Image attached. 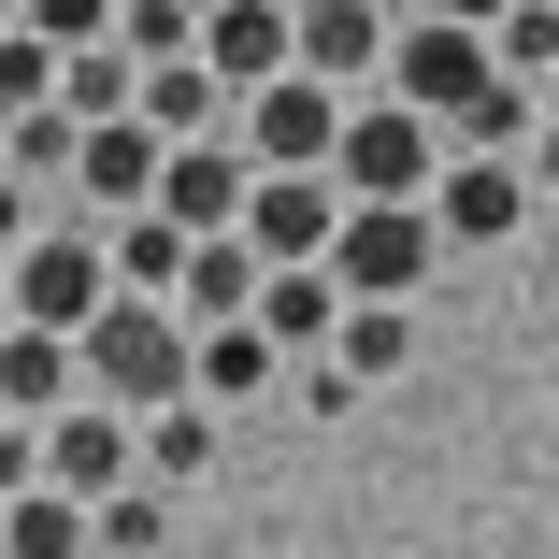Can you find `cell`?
Listing matches in <instances>:
<instances>
[{
  "label": "cell",
  "mask_w": 559,
  "mask_h": 559,
  "mask_svg": "<svg viewBox=\"0 0 559 559\" xmlns=\"http://www.w3.org/2000/svg\"><path fill=\"white\" fill-rule=\"evenodd\" d=\"M373 100H402L416 130H460L474 100H488V44H474V29H444V15H402V29H388Z\"/></svg>",
  "instance_id": "4"
},
{
  "label": "cell",
  "mask_w": 559,
  "mask_h": 559,
  "mask_svg": "<svg viewBox=\"0 0 559 559\" xmlns=\"http://www.w3.org/2000/svg\"><path fill=\"white\" fill-rule=\"evenodd\" d=\"M173 545V488H116V502H86V559H158Z\"/></svg>",
  "instance_id": "20"
},
{
  "label": "cell",
  "mask_w": 559,
  "mask_h": 559,
  "mask_svg": "<svg viewBox=\"0 0 559 559\" xmlns=\"http://www.w3.org/2000/svg\"><path fill=\"white\" fill-rule=\"evenodd\" d=\"M44 100H58V58L29 29H0V116H44Z\"/></svg>",
  "instance_id": "25"
},
{
  "label": "cell",
  "mask_w": 559,
  "mask_h": 559,
  "mask_svg": "<svg viewBox=\"0 0 559 559\" xmlns=\"http://www.w3.org/2000/svg\"><path fill=\"white\" fill-rule=\"evenodd\" d=\"M545 86H559V58H545Z\"/></svg>",
  "instance_id": "30"
},
{
  "label": "cell",
  "mask_w": 559,
  "mask_h": 559,
  "mask_svg": "<svg viewBox=\"0 0 559 559\" xmlns=\"http://www.w3.org/2000/svg\"><path fill=\"white\" fill-rule=\"evenodd\" d=\"M330 130H345V100L301 86V72H273V86L230 100V158L245 173H330Z\"/></svg>",
  "instance_id": "6"
},
{
  "label": "cell",
  "mask_w": 559,
  "mask_h": 559,
  "mask_svg": "<svg viewBox=\"0 0 559 559\" xmlns=\"http://www.w3.org/2000/svg\"><path fill=\"white\" fill-rule=\"evenodd\" d=\"M416 215H430V245H502L516 215H531V187H516V158H444Z\"/></svg>",
  "instance_id": "11"
},
{
  "label": "cell",
  "mask_w": 559,
  "mask_h": 559,
  "mask_svg": "<svg viewBox=\"0 0 559 559\" xmlns=\"http://www.w3.org/2000/svg\"><path fill=\"white\" fill-rule=\"evenodd\" d=\"M130 116H144L158 144H215V130H230V86H215L201 58H173V72H144V86H130Z\"/></svg>",
  "instance_id": "13"
},
{
  "label": "cell",
  "mask_w": 559,
  "mask_h": 559,
  "mask_svg": "<svg viewBox=\"0 0 559 559\" xmlns=\"http://www.w3.org/2000/svg\"><path fill=\"white\" fill-rule=\"evenodd\" d=\"M29 474H44L58 502H116V488H144V474H130V416H100V402H58V416L29 430Z\"/></svg>",
  "instance_id": "8"
},
{
  "label": "cell",
  "mask_w": 559,
  "mask_h": 559,
  "mask_svg": "<svg viewBox=\"0 0 559 559\" xmlns=\"http://www.w3.org/2000/svg\"><path fill=\"white\" fill-rule=\"evenodd\" d=\"M15 29H29L44 58H72V44H100V29H116V0H15Z\"/></svg>",
  "instance_id": "24"
},
{
  "label": "cell",
  "mask_w": 559,
  "mask_h": 559,
  "mask_svg": "<svg viewBox=\"0 0 559 559\" xmlns=\"http://www.w3.org/2000/svg\"><path fill=\"white\" fill-rule=\"evenodd\" d=\"M0 173H15L29 201L72 187V116H58V100H44V116H0Z\"/></svg>",
  "instance_id": "22"
},
{
  "label": "cell",
  "mask_w": 559,
  "mask_h": 559,
  "mask_svg": "<svg viewBox=\"0 0 559 559\" xmlns=\"http://www.w3.org/2000/svg\"><path fill=\"white\" fill-rule=\"evenodd\" d=\"M416 15H444V29H474V44H488V29L516 15V0H416Z\"/></svg>",
  "instance_id": "26"
},
{
  "label": "cell",
  "mask_w": 559,
  "mask_h": 559,
  "mask_svg": "<svg viewBox=\"0 0 559 559\" xmlns=\"http://www.w3.org/2000/svg\"><path fill=\"white\" fill-rule=\"evenodd\" d=\"M402 359H416V316L345 301V330H330V373H345V388H373V373H402Z\"/></svg>",
  "instance_id": "19"
},
{
  "label": "cell",
  "mask_w": 559,
  "mask_h": 559,
  "mask_svg": "<svg viewBox=\"0 0 559 559\" xmlns=\"http://www.w3.org/2000/svg\"><path fill=\"white\" fill-rule=\"evenodd\" d=\"M0 330H15V287H0Z\"/></svg>",
  "instance_id": "29"
},
{
  "label": "cell",
  "mask_w": 559,
  "mask_h": 559,
  "mask_svg": "<svg viewBox=\"0 0 559 559\" xmlns=\"http://www.w3.org/2000/svg\"><path fill=\"white\" fill-rule=\"evenodd\" d=\"M245 187H259V173L230 158V130H215V144H173V158H158V201H144V215H173L187 245H230V230H245Z\"/></svg>",
  "instance_id": "10"
},
{
  "label": "cell",
  "mask_w": 559,
  "mask_h": 559,
  "mask_svg": "<svg viewBox=\"0 0 559 559\" xmlns=\"http://www.w3.org/2000/svg\"><path fill=\"white\" fill-rule=\"evenodd\" d=\"M430 215L416 201H345V230H330V301H388V316H416V287H430Z\"/></svg>",
  "instance_id": "2"
},
{
  "label": "cell",
  "mask_w": 559,
  "mask_h": 559,
  "mask_svg": "<svg viewBox=\"0 0 559 559\" xmlns=\"http://www.w3.org/2000/svg\"><path fill=\"white\" fill-rule=\"evenodd\" d=\"M245 301H259V259H245V245H187V273H173V330H245Z\"/></svg>",
  "instance_id": "14"
},
{
  "label": "cell",
  "mask_w": 559,
  "mask_h": 559,
  "mask_svg": "<svg viewBox=\"0 0 559 559\" xmlns=\"http://www.w3.org/2000/svg\"><path fill=\"white\" fill-rule=\"evenodd\" d=\"M516 187H559V116H545V130L516 144Z\"/></svg>",
  "instance_id": "27"
},
{
  "label": "cell",
  "mask_w": 559,
  "mask_h": 559,
  "mask_svg": "<svg viewBox=\"0 0 559 559\" xmlns=\"http://www.w3.org/2000/svg\"><path fill=\"white\" fill-rule=\"evenodd\" d=\"M72 402H100V416L187 402V330H173V301H100V316L72 330Z\"/></svg>",
  "instance_id": "1"
},
{
  "label": "cell",
  "mask_w": 559,
  "mask_h": 559,
  "mask_svg": "<svg viewBox=\"0 0 559 559\" xmlns=\"http://www.w3.org/2000/svg\"><path fill=\"white\" fill-rule=\"evenodd\" d=\"M58 402H72V345H58V330H0V416L44 430Z\"/></svg>",
  "instance_id": "16"
},
{
  "label": "cell",
  "mask_w": 559,
  "mask_h": 559,
  "mask_svg": "<svg viewBox=\"0 0 559 559\" xmlns=\"http://www.w3.org/2000/svg\"><path fill=\"white\" fill-rule=\"evenodd\" d=\"M388 29H402L388 0H301V15H287V72L345 100V86H373V72H388Z\"/></svg>",
  "instance_id": "9"
},
{
  "label": "cell",
  "mask_w": 559,
  "mask_h": 559,
  "mask_svg": "<svg viewBox=\"0 0 559 559\" xmlns=\"http://www.w3.org/2000/svg\"><path fill=\"white\" fill-rule=\"evenodd\" d=\"M330 230H345V187H330V173H259L230 245H245L259 273H316V259H330Z\"/></svg>",
  "instance_id": "7"
},
{
  "label": "cell",
  "mask_w": 559,
  "mask_h": 559,
  "mask_svg": "<svg viewBox=\"0 0 559 559\" xmlns=\"http://www.w3.org/2000/svg\"><path fill=\"white\" fill-rule=\"evenodd\" d=\"M15 488H44V474H29V430L0 416V502H15Z\"/></svg>",
  "instance_id": "28"
},
{
  "label": "cell",
  "mask_w": 559,
  "mask_h": 559,
  "mask_svg": "<svg viewBox=\"0 0 559 559\" xmlns=\"http://www.w3.org/2000/svg\"><path fill=\"white\" fill-rule=\"evenodd\" d=\"M259 388H273V345H259V330H187V402L201 416H230Z\"/></svg>",
  "instance_id": "15"
},
{
  "label": "cell",
  "mask_w": 559,
  "mask_h": 559,
  "mask_svg": "<svg viewBox=\"0 0 559 559\" xmlns=\"http://www.w3.org/2000/svg\"><path fill=\"white\" fill-rule=\"evenodd\" d=\"M130 474H144V488H187V474H215V416H201V402H158V416L130 430Z\"/></svg>",
  "instance_id": "17"
},
{
  "label": "cell",
  "mask_w": 559,
  "mask_h": 559,
  "mask_svg": "<svg viewBox=\"0 0 559 559\" xmlns=\"http://www.w3.org/2000/svg\"><path fill=\"white\" fill-rule=\"evenodd\" d=\"M444 173V130H416L402 100H345V130H330V187L345 201H430Z\"/></svg>",
  "instance_id": "5"
},
{
  "label": "cell",
  "mask_w": 559,
  "mask_h": 559,
  "mask_svg": "<svg viewBox=\"0 0 559 559\" xmlns=\"http://www.w3.org/2000/svg\"><path fill=\"white\" fill-rule=\"evenodd\" d=\"M531 130H545V116H531V86H502V72H488V100H474L460 130H444V158H516Z\"/></svg>",
  "instance_id": "23"
},
{
  "label": "cell",
  "mask_w": 559,
  "mask_h": 559,
  "mask_svg": "<svg viewBox=\"0 0 559 559\" xmlns=\"http://www.w3.org/2000/svg\"><path fill=\"white\" fill-rule=\"evenodd\" d=\"M0 287H15V330H58V345H72L100 301H116V273H100V230H86L72 201H58V230H29L15 259H0Z\"/></svg>",
  "instance_id": "3"
},
{
  "label": "cell",
  "mask_w": 559,
  "mask_h": 559,
  "mask_svg": "<svg viewBox=\"0 0 559 559\" xmlns=\"http://www.w3.org/2000/svg\"><path fill=\"white\" fill-rule=\"evenodd\" d=\"M130 86H144V72H130L116 44H72V58H58V116H72V130H116Z\"/></svg>",
  "instance_id": "18"
},
{
  "label": "cell",
  "mask_w": 559,
  "mask_h": 559,
  "mask_svg": "<svg viewBox=\"0 0 559 559\" xmlns=\"http://www.w3.org/2000/svg\"><path fill=\"white\" fill-rule=\"evenodd\" d=\"M0 559H86V502L15 488V502H0Z\"/></svg>",
  "instance_id": "21"
},
{
  "label": "cell",
  "mask_w": 559,
  "mask_h": 559,
  "mask_svg": "<svg viewBox=\"0 0 559 559\" xmlns=\"http://www.w3.org/2000/svg\"><path fill=\"white\" fill-rule=\"evenodd\" d=\"M187 58H201L215 86L245 100V86H273V72H287V15H273V0H215V15H201V44H187Z\"/></svg>",
  "instance_id": "12"
}]
</instances>
